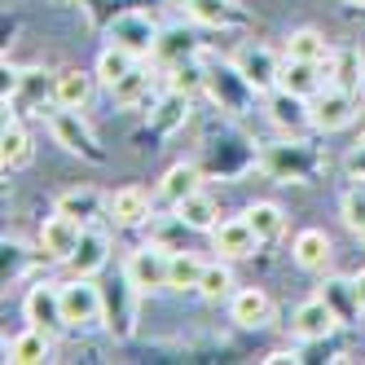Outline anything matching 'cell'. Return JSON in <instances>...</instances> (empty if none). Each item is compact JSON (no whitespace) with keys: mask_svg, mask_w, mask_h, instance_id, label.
<instances>
[{"mask_svg":"<svg viewBox=\"0 0 365 365\" xmlns=\"http://www.w3.org/2000/svg\"><path fill=\"white\" fill-rule=\"evenodd\" d=\"M259 172L282 180V185H291V180H308L312 168H317V154H312V145L304 137H286V141H273L259 150Z\"/></svg>","mask_w":365,"mask_h":365,"instance_id":"obj_1","label":"cell"},{"mask_svg":"<svg viewBox=\"0 0 365 365\" xmlns=\"http://www.w3.org/2000/svg\"><path fill=\"white\" fill-rule=\"evenodd\" d=\"M137 286L128 273H119L115 282L101 286V326H106L110 339H133L137 330Z\"/></svg>","mask_w":365,"mask_h":365,"instance_id":"obj_2","label":"cell"},{"mask_svg":"<svg viewBox=\"0 0 365 365\" xmlns=\"http://www.w3.org/2000/svg\"><path fill=\"white\" fill-rule=\"evenodd\" d=\"M48 133H53V141L71 154H80V159L88 163H101L106 154L97 150V137H93V128L80 119V110H71V106H58V110H48Z\"/></svg>","mask_w":365,"mask_h":365,"instance_id":"obj_3","label":"cell"},{"mask_svg":"<svg viewBox=\"0 0 365 365\" xmlns=\"http://www.w3.org/2000/svg\"><path fill=\"white\" fill-rule=\"evenodd\" d=\"M154 40H159V22L150 14H141V9L115 14V22L106 27V44H119V48H128V53H137V58L154 53Z\"/></svg>","mask_w":365,"mask_h":365,"instance_id":"obj_4","label":"cell"},{"mask_svg":"<svg viewBox=\"0 0 365 365\" xmlns=\"http://www.w3.org/2000/svg\"><path fill=\"white\" fill-rule=\"evenodd\" d=\"M22 317L27 326L44 334H62L66 330V312H62V282H36L27 299H22Z\"/></svg>","mask_w":365,"mask_h":365,"instance_id":"obj_5","label":"cell"},{"mask_svg":"<svg viewBox=\"0 0 365 365\" xmlns=\"http://www.w3.org/2000/svg\"><path fill=\"white\" fill-rule=\"evenodd\" d=\"M168 269H172V251L159 247V242H145L137 251H128V259H123V273L133 277V286H137L141 295L168 286Z\"/></svg>","mask_w":365,"mask_h":365,"instance_id":"obj_6","label":"cell"},{"mask_svg":"<svg viewBox=\"0 0 365 365\" xmlns=\"http://www.w3.org/2000/svg\"><path fill=\"white\" fill-rule=\"evenodd\" d=\"M233 66H238V75H242V80L255 88V93H273L277 88V75H282V58L273 53V48L269 44H242L238 48V53H233Z\"/></svg>","mask_w":365,"mask_h":365,"instance_id":"obj_7","label":"cell"},{"mask_svg":"<svg viewBox=\"0 0 365 365\" xmlns=\"http://www.w3.org/2000/svg\"><path fill=\"white\" fill-rule=\"evenodd\" d=\"M264 115H269V123L277 128V133L304 137L308 128H312V101L299 97V93H291V88H273L269 101H264Z\"/></svg>","mask_w":365,"mask_h":365,"instance_id":"obj_8","label":"cell"},{"mask_svg":"<svg viewBox=\"0 0 365 365\" xmlns=\"http://www.w3.org/2000/svg\"><path fill=\"white\" fill-rule=\"evenodd\" d=\"M62 312H66V330H84L101 322V286L93 277L62 282Z\"/></svg>","mask_w":365,"mask_h":365,"instance_id":"obj_9","label":"cell"},{"mask_svg":"<svg viewBox=\"0 0 365 365\" xmlns=\"http://www.w3.org/2000/svg\"><path fill=\"white\" fill-rule=\"evenodd\" d=\"M291 334L299 339V344H322V339H330L334 334V326H344L339 322V312L322 299V295H312V299H304V304H295V312H291Z\"/></svg>","mask_w":365,"mask_h":365,"instance_id":"obj_10","label":"cell"},{"mask_svg":"<svg viewBox=\"0 0 365 365\" xmlns=\"http://www.w3.org/2000/svg\"><path fill=\"white\" fill-rule=\"evenodd\" d=\"M352 115H356V93L352 88L326 84L312 97V128H317V133H339V128L352 123Z\"/></svg>","mask_w":365,"mask_h":365,"instance_id":"obj_11","label":"cell"},{"mask_svg":"<svg viewBox=\"0 0 365 365\" xmlns=\"http://www.w3.org/2000/svg\"><path fill=\"white\" fill-rule=\"evenodd\" d=\"M80 238H84V225L75 216H66V212L44 216V225H40V251H44V259H58V264L71 259V251L80 247Z\"/></svg>","mask_w":365,"mask_h":365,"instance_id":"obj_12","label":"cell"},{"mask_svg":"<svg viewBox=\"0 0 365 365\" xmlns=\"http://www.w3.org/2000/svg\"><path fill=\"white\" fill-rule=\"evenodd\" d=\"M207 93H212L225 110H247L251 101L259 97V93L242 80V75H238V66H233V62H229V66H212V71H207Z\"/></svg>","mask_w":365,"mask_h":365,"instance_id":"obj_13","label":"cell"},{"mask_svg":"<svg viewBox=\"0 0 365 365\" xmlns=\"http://www.w3.org/2000/svg\"><path fill=\"white\" fill-rule=\"evenodd\" d=\"M259 238H255V229L247 225V216H233V220H220L212 229V251H220V259H247L255 255Z\"/></svg>","mask_w":365,"mask_h":365,"instance_id":"obj_14","label":"cell"},{"mask_svg":"<svg viewBox=\"0 0 365 365\" xmlns=\"http://www.w3.org/2000/svg\"><path fill=\"white\" fill-rule=\"evenodd\" d=\"M198 53H202V40L190 27H163L159 40H154V53L150 58L168 71V66H180V62H194Z\"/></svg>","mask_w":365,"mask_h":365,"instance_id":"obj_15","label":"cell"},{"mask_svg":"<svg viewBox=\"0 0 365 365\" xmlns=\"http://www.w3.org/2000/svg\"><path fill=\"white\" fill-rule=\"evenodd\" d=\"M330 84L326 62H304V58H282V75H277V88H291L299 97H317Z\"/></svg>","mask_w":365,"mask_h":365,"instance_id":"obj_16","label":"cell"},{"mask_svg":"<svg viewBox=\"0 0 365 365\" xmlns=\"http://www.w3.org/2000/svg\"><path fill=\"white\" fill-rule=\"evenodd\" d=\"M106 259H110V238H106L101 229H88V225H84L80 247H75V251H71V259H66L71 277H93V273L106 269Z\"/></svg>","mask_w":365,"mask_h":365,"instance_id":"obj_17","label":"cell"},{"mask_svg":"<svg viewBox=\"0 0 365 365\" xmlns=\"http://www.w3.org/2000/svg\"><path fill=\"white\" fill-rule=\"evenodd\" d=\"M106 216L115 220V229H141L150 216V194L141 185H123L110 194V207H106Z\"/></svg>","mask_w":365,"mask_h":365,"instance_id":"obj_18","label":"cell"},{"mask_svg":"<svg viewBox=\"0 0 365 365\" xmlns=\"http://www.w3.org/2000/svg\"><path fill=\"white\" fill-rule=\"evenodd\" d=\"M229 317L242 330H259L273 317V299L259 291V286H242V291H233V299H229Z\"/></svg>","mask_w":365,"mask_h":365,"instance_id":"obj_19","label":"cell"},{"mask_svg":"<svg viewBox=\"0 0 365 365\" xmlns=\"http://www.w3.org/2000/svg\"><path fill=\"white\" fill-rule=\"evenodd\" d=\"M202 190V168L198 163H172L168 172H163V180H159V198L163 207H180L190 194H198Z\"/></svg>","mask_w":365,"mask_h":365,"instance_id":"obj_20","label":"cell"},{"mask_svg":"<svg viewBox=\"0 0 365 365\" xmlns=\"http://www.w3.org/2000/svg\"><path fill=\"white\" fill-rule=\"evenodd\" d=\"M330 255H334V247L326 238V229H304V233H295L291 259H295L304 273H326L330 269Z\"/></svg>","mask_w":365,"mask_h":365,"instance_id":"obj_21","label":"cell"},{"mask_svg":"<svg viewBox=\"0 0 365 365\" xmlns=\"http://www.w3.org/2000/svg\"><path fill=\"white\" fill-rule=\"evenodd\" d=\"M106 207H110V198L101 194V190H93V185H75V190L58 194L53 212H66V216H75L80 225H93L101 212H106Z\"/></svg>","mask_w":365,"mask_h":365,"instance_id":"obj_22","label":"cell"},{"mask_svg":"<svg viewBox=\"0 0 365 365\" xmlns=\"http://www.w3.org/2000/svg\"><path fill=\"white\" fill-rule=\"evenodd\" d=\"M48 352H53V334H44L36 326H27L22 334H14L5 344V361L9 365H40V361H48Z\"/></svg>","mask_w":365,"mask_h":365,"instance_id":"obj_23","label":"cell"},{"mask_svg":"<svg viewBox=\"0 0 365 365\" xmlns=\"http://www.w3.org/2000/svg\"><path fill=\"white\" fill-rule=\"evenodd\" d=\"M0 163H5V172H18L31 163V137L9 110H5V133H0Z\"/></svg>","mask_w":365,"mask_h":365,"instance_id":"obj_24","label":"cell"},{"mask_svg":"<svg viewBox=\"0 0 365 365\" xmlns=\"http://www.w3.org/2000/svg\"><path fill=\"white\" fill-rule=\"evenodd\" d=\"M93 80H97V75H88V71H62L53 80V106L84 110L88 97H93Z\"/></svg>","mask_w":365,"mask_h":365,"instance_id":"obj_25","label":"cell"},{"mask_svg":"<svg viewBox=\"0 0 365 365\" xmlns=\"http://www.w3.org/2000/svg\"><path fill=\"white\" fill-rule=\"evenodd\" d=\"M185 14L198 27H238L242 22V9L233 0H185Z\"/></svg>","mask_w":365,"mask_h":365,"instance_id":"obj_26","label":"cell"},{"mask_svg":"<svg viewBox=\"0 0 365 365\" xmlns=\"http://www.w3.org/2000/svg\"><path fill=\"white\" fill-rule=\"evenodd\" d=\"M172 212L185 220L194 233H212V229L220 225V207H216V198H212V194H202V190H198V194H190L180 207H172Z\"/></svg>","mask_w":365,"mask_h":365,"instance_id":"obj_27","label":"cell"},{"mask_svg":"<svg viewBox=\"0 0 365 365\" xmlns=\"http://www.w3.org/2000/svg\"><path fill=\"white\" fill-rule=\"evenodd\" d=\"M110 97H115V106H119V110H137L141 101H150V71L137 62L119 84H110Z\"/></svg>","mask_w":365,"mask_h":365,"instance_id":"obj_28","label":"cell"},{"mask_svg":"<svg viewBox=\"0 0 365 365\" xmlns=\"http://www.w3.org/2000/svg\"><path fill=\"white\" fill-rule=\"evenodd\" d=\"M326 75H330V84H339V88H352V93H361L365 66H361V58L352 53V48H334V53L326 58Z\"/></svg>","mask_w":365,"mask_h":365,"instance_id":"obj_29","label":"cell"},{"mask_svg":"<svg viewBox=\"0 0 365 365\" xmlns=\"http://www.w3.org/2000/svg\"><path fill=\"white\" fill-rule=\"evenodd\" d=\"M137 62H141L137 53H128V48H119V44H106V48L97 53V66H93V75H97V80L110 88V84H119V80H123V75L133 71Z\"/></svg>","mask_w":365,"mask_h":365,"instance_id":"obj_30","label":"cell"},{"mask_svg":"<svg viewBox=\"0 0 365 365\" xmlns=\"http://www.w3.org/2000/svg\"><path fill=\"white\" fill-rule=\"evenodd\" d=\"M202 259L194 251H172V269H168V291H198V282H202Z\"/></svg>","mask_w":365,"mask_h":365,"instance_id":"obj_31","label":"cell"},{"mask_svg":"<svg viewBox=\"0 0 365 365\" xmlns=\"http://www.w3.org/2000/svg\"><path fill=\"white\" fill-rule=\"evenodd\" d=\"M242 216H247V225L255 229V238H259V242L282 238V229H286V216H282V207H277V202H251Z\"/></svg>","mask_w":365,"mask_h":365,"instance_id":"obj_32","label":"cell"},{"mask_svg":"<svg viewBox=\"0 0 365 365\" xmlns=\"http://www.w3.org/2000/svg\"><path fill=\"white\" fill-rule=\"evenodd\" d=\"M322 299L339 312V322H352L356 312H365L361 308V299H356V286H352V277H330L326 286H322Z\"/></svg>","mask_w":365,"mask_h":365,"instance_id":"obj_33","label":"cell"},{"mask_svg":"<svg viewBox=\"0 0 365 365\" xmlns=\"http://www.w3.org/2000/svg\"><path fill=\"white\" fill-rule=\"evenodd\" d=\"M334 53V48L326 44L322 31H312V27H299L291 31V40H286V58H304V62H326Z\"/></svg>","mask_w":365,"mask_h":365,"instance_id":"obj_34","label":"cell"},{"mask_svg":"<svg viewBox=\"0 0 365 365\" xmlns=\"http://www.w3.org/2000/svg\"><path fill=\"white\" fill-rule=\"evenodd\" d=\"M233 286H238V282H233V269L216 259V264H207V269H202L198 295H202L207 304H220V299H233Z\"/></svg>","mask_w":365,"mask_h":365,"instance_id":"obj_35","label":"cell"},{"mask_svg":"<svg viewBox=\"0 0 365 365\" xmlns=\"http://www.w3.org/2000/svg\"><path fill=\"white\" fill-rule=\"evenodd\" d=\"M168 88L172 93H185V97L207 93V66H198V58L194 62H180V66H168Z\"/></svg>","mask_w":365,"mask_h":365,"instance_id":"obj_36","label":"cell"},{"mask_svg":"<svg viewBox=\"0 0 365 365\" xmlns=\"http://www.w3.org/2000/svg\"><path fill=\"white\" fill-rule=\"evenodd\" d=\"M185 110H190V97L168 88V97L159 101V115H154V128H159V133H168V128H176L180 119H185Z\"/></svg>","mask_w":365,"mask_h":365,"instance_id":"obj_37","label":"cell"},{"mask_svg":"<svg viewBox=\"0 0 365 365\" xmlns=\"http://www.w3.org/2000/svg\"><path fill=\"white\" fill-rule=\"evenodd\" d=\"M339 212H344V225H348L352 233L365 225V180H356V185L339 198Z\"/></svg>","mask_w":365,"mask_h":365,"instance_id":"obj_38","label":"cell"},{"mask_svg":"<svg viewBox=\"0 0 365 365\" xmlns=\"http://www.w3.org/2000/svg\"><path fill=\"white\" fill-rule=\"evenodd\" d=\"M344 172H348V180H365V137L352 145V154L344 159Z\"/></svg>","mask_w":365,"mask_h":365,"instance_id":"obj_39","label":"cell"},{"mask_svg":"<svg viewBox=\"0 0 365 365\" xmlns=\"http://www.w3.org/2000/svg\"><path fill=\"white\" fill-rule=\"evenodd\" d=\"M352 286H356V299H361V308H365V269L352 273Z\"/></svg>","mask_w":365,"mask_h":365,"instance_id":"obj_40","label":"cell"},{"mask_svg":"<svg viewBox=\"0 0 365 365\" xmlns=\"http://www.w3.org/2000/svg\"><path fill=\"white\" fill-rule=\"evenodd\" d=\"M348 5H356V9H365V0H348Z\"/></svg>","mask_w":365,"mask_h":365,"instance_id":"obj_41","label":"cell"},{"mask_svg":"<svg viewBox=\"0 0 365 365\" xmlns=\"http://www.w3.org/2000/svg\"><path fill=\"white\" fill-rule=\"evenodd\" d=\"M356 238H361V242H365V225H361V229H356Z\"/></svg>","mask_w":365,"mask_h":365,"instance_id":"obj_42","label":"cell"}]
</instances>
